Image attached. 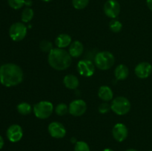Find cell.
<instances>
[{"label":"cell","mask_w":152,"mask_h":151,"mask_svg":"<svg viewBox=\"0 0 152 151\" xmlns=\"http://www.w3.org/2000/svg\"><path fill=\"white\" fill-rule=\"evenodd\" d=\"M23 71L14 63H6L0 66V83L7 87H14L23 80Z\"/></svg>","instance_id":"1"},{"label":"cell","mask_w":152,"mask_h":151,"mask_svg":"<svg viewBox=\"0 0 152 151\" xmlns=\"http://www.w3.org/2000/svg\"><path fill=\"white\" fill-rule=\"evenodd\" d=\"M48 61L52 68L56 70H65L71 65L72 59L66 50L62 48H53L48 53Z\"/></svg>","instance_id":"2"},{"label":"cell","mask_w":152,"mask_h":151,"mask_svg":"<svg viewBox=\"0 0 152 151\" xmlns=\"http://www.w3.org/2000/svg\"><path fill=\"white\" fill-rule=\"evenodd\" d=\"M115 59L111 52L101 51L96 54L94 57V64L99 69L107 70L112 68Z\"/></svg>","instance_id":"3"},{"label":"cell","mask_w":152,"mask_h":151,"mask_svg":"<svg viewBox=\"0 0 152 151\" xmlns=\"http://www.w3.org/2000/svg\"><path fill=\"white\" fill-rule=\"evenodd\" d=\"M111 108L113 112L119 115L127 114L131 110V103L129 99L123 96H118L112 101Z\"/></svg>","instance_id":"4"},{"label":"cell","mask_w":152,"mask_h":151,"mask_svg":"<svg viewBox=\"0 0 152 151\" xmlns=\"http://www.w3.org/2000/svg\"><path fill=\"white\" fill-rule=\"evenodd\" d=\"M53 104L48 101H42L36 104L34 107V113L39 119H46L53 113Z\"/></svg>","instance_id":"5"},{"label":"cell","mask_w":152,"mask_h":151,"mask_svg":"<svg viewBox=\"0 0 152 151\" xmlns=\"http://www.w3.org/2000/svg\"><path fill=\"white\" fill-rule=\"evenodd\" d=\"M27 27L23 22H15L9 28V36L14 41H20L27 35Z\"/></svg>","instance_id":"6"},{"label":"cell","mask_w":152,"mask_h":151,"mask_svg":"<svg viewBox=\"0 0 152 151\" xmlns=\"http://www.w3.org/2000/svg\"><path fill=\"white\" fill-rule=\"evenodd\" d=\"M105 14L111 19H116L120 13V4L117 0H108L103 6Z\"/></svg>","instance_id":"7"},{"label":"cell","mask_w":152,"mask_h":151,"mask_svg":"<svg viewBox=\"0 0 152 151\" xmlns=\"http://www.w3.org/2000/svg\"><path fill=\"white\" fill-rule=\"evenodd\" d=\"M87 110V105L83 99H77L70 103L68 112L74 116L78 117L83 115Z\"/></svg>","instance_id":"8"},{"label":"cell","mask_w":152,"mask_h":151,"mask_svg":"<svg viewBox=\"0 0 152 151\" xmlns=\"http://www.w3.org/2000/svg\"><path fill=\"white\" fill-rule=\"evenodd\" d=\"M77 70L81 76L91 77L95 72V67L93 62L88 59L80 60L77 64Z\"/></svg>","instance_id":"9"},{"label":"cell","mask_w":152,"mask_h":151,"mask_svg":"<svg viewBox=\"0 0 152 151\" xmlns=\"http://www.w3.org/2000/svg\"><path fill=\"white\" fill-rule=\"evenodd\" d=\"M49 134L54 139H62L66 135V129L65 126L58 121H53L48 127Z\"/></svg>","instance_id":"10"},{"label":"cell","mask_w":152,"mask_h":151,"mask_svg":"<svg viewBox=\"0 0 152 151\" xmlns=\"http://www.w3.org/2000/svg\"><path fill=\"white\" fill-rule=\"evenodd\" d=\"M6 136L10 142L16 143L19 142L23 137V130L22 127L19 124H12L7 128L6 131Z\"/></svg>","instance_id":"11"},{"label":"cell","mask_w":152,"mask_h":151,"mask_svg":"<svg viewBox=\"0 0 152 151\" xmlns=\"http://www.w3.org/2000/svg\"><path fill=\"white\" fill-rule=\"evenodd\" d=\"M129 134L127 127L123 123H117L112 129V136L117 142H122L126 139Z\"/></svg>","instance_id":"12"},{"label":"cell","mask_w":152,"mask_h":151,"mask_svg":"<svg viewBox=\"0 0 152 151\" xmlns=\"http://www.w3.org/2000/svg\"><path fill=\"white\" fill-rule=\"evenodd\" d=\"M135 74L140 78H146L152 73V66L150 63L146 62H140L136 66L134 69Z\"/></svg>","instance_id":"13"},{"label":"cell","mask_w":152,"mask_h":151,"mask_svg":"<svg viewBox=\"0 0 152 151\" xmlns=\"http://www.w3.org/2000/svg\"><path fill=\"white\" fill-rule=\"evenodd\" d=\"M84 47L81 41H74L70 44L68 53L73 58H78L83 54Z\"/></svg>","instance_id":"14"},{"label":"cell","mask_w":152,"mask_h":151,"mask_svg":"<svg viewBox=\"0 0 152 151\" xmlns=\"http://www.w3.org/2000/svg\"><path fill=\"white\" fill-rule=\"evenodd\" d=\"M71 41H72V39H71V36L66 33H61L55 39V44L58 48L63 49L70 46V44L72 43Z\"/></svg>","instance_id":"15"},{"label":"cell","mask_w":152,"mask_h":151,"mask_svg":"<svg viewBox=\"0 0 152 151\" xmlns=\"http://www.w3.org/2000/svg\"><path fill=\"white\" fill-rule=\"evenodd\" d=\"M98 96L99 97V99L106 102H109V101H111L113 99L114 94H113V91L111 89V87L106 85H103L101 86L99 88Z\"/></svg>","instance_id":"16"},{"label":"cell","mask_w":152,"mask_h":151,"mask_svg":"<svg viewBox=\"0 0 152 151\" xmlns=\"http://www.w3.org/2000/svg\"><path fill=\"white\" fill-rule=\"evenodd\" d=\"M63 83L65 87L70 90H74L79 86V79L74 74H68L63 78Z\"/></svg>","instance_id":"17"},{"label":"cell","mask_w":152,"mask_h":151,"mask_svg":"<svg viewBox=\"0 0 152 151\" xmlns=\"http://www.w3.org/2000/svg\"><path fill=\"white\" fill-rule=\"evenodd\" d=\"M129 70L125 65H119L114 70V76L117 80H124L129 76Z\"/></svg>","instance_id":"18"},{"label":"cell","mask_w":152,"mask_h":151,"mask_svg":"<svg viewBox=\"0 0 152 151\" xmlns=\"http://www.w3.org/2000/svg\"><path fill=\"white\" fill-rule=\"evenodd\" d=\"M34 12L32 8L31 7H25L22 12V15H21V19L23 23H28V22H31L32 19L34 18Z\"/></svg>","instance_id":"19"},{"label":"cell","mask_w":152,"mask_h":151,"mask_svg":"<svg viewBox=\"0 0 152 151\" xmlns=\"http://www.w3.org/2000/svg\"><path fill=\"white\" fill-rule=\"evenodd\" d=\"M16 109L19 113H20L21 115H28L31 113L32 111V107H31V105L27 102H22V103H19V105L16 107Z\"/></svg>","instance_id":"20"},{"label":"cell","mask_w":152,"mask_h":151,"mask_svg":"<svg viewBox=\"0 0 152 151\" xmlns=\"http://www.w3.org/2000/svg\"><path fill=\"white\" fill-rule=\"evenodd\" d=\"M39 48L44 53H50L52 50H53V44H52L51 41H48V40H42L41 42L39 43Z\"/></svg>","instance_id":"21"},{"label":"cell","mask_w":152,"mask_h":151,"mask_svg":"<svg viewBox=\"0 0 152 151\" xmlns=\"http://www.w3.org/2000/svg\"><path fill=\"white\" fill-rule=\"evenodd\" d=\"M109 28L112 32L119 33L123 28V25L119 20L113 19L109 23Z\"/></svg>","instance_id":"22"},{"label":"cell","mask_w":152,"mask_h":151,"mask_svg":"<svg viewBox=\"0 0 152 151\" xmlns=\"http://www.w3.org/2000/svg\"><path fill=\"white\" fill-rule=\"evenodd\" d=\"M90 0H72V5L77 10H83L88 5Z\"/></svg>","instance_id":"23"},{"label":"cell","mask_w":152,"mask_h":151,"mask_svg":"<svg viewBox=\"0 0 152 151\" xmlns=\"http://www.w3.org/2000/svg\"><path fill=\"white\" fill-rule=\"evenodd\" d=\"M25 0H7L8 5L14 10H19L25 5Z\"/></svg>","instance_id":"24"},{"label":"cell","mask_w":152,"mask_h":151,"mask_svg":"<svg viewBox=\"0 0 152 151\" xmlns=\"http://www.w3.org/2000/svg\"><path fill=\"white\" fill-rule=\"evenodd\" d=\"M74 151H90V147L83 141H79L75 144Z\"/></svg>","instance_id":"25"},{"label":"cell","mask_w":152,"mask_h":151,"mask_svg":"<svg viewBox=\"0 0 152 151\" xmlns=\"http://www.w3.org/2000/svg\"><path fill=\"white\" fill-rule=\"evenodd\" d=\"M55 112H56V113L58 115L62 116V115H65L68 112V107L65 104L60 103L59 105H57V106L56 107V108H55Z\"/></svg>","instance_id":"26"},{"label":"cell","mask_w":152,"mask_h":151,"mask_svg":"<svg viewBox=\"0 0 152 151\" xmlns=\"http://www.w3.org/2000/svg\"><path fill=\"white\" fill-rule=\"evenodd\" d=\"M111 109V105H110L109 104L106 103V102L101 104V105H99V108H98V110H99V112L100 113H102V114L108 113Z\"/></svg>","instance_id":"27"},{"label":"cell","mask_w":152,"mask_h":151,"mask_svg":"<svg viewBox=\"0 0 152 151\" xmlns=\"http://www.w3.org/2000/svg\"><path fill=\"white\" fill-rule=\"evenodd\" d=\"M33 4L32 0H25V5L27 6V7H31Z\"/></svg>","instance_id":"28"},{"label":"cell","mask_w":152,"mask_h":151,"mask_svg":"<svg viewBox=\"0 0 152 151\" xmlns=\"http://www.w3.org/2000/svg\"><path fill=\"white\" fill-rule=\"evenodd\" d=\"M146 4L149 10L152 12V0H146Z\"/></svg>","instance_id":"29"},{"label":"cell","mask_w":152,"mask_h":151,"mask_svg":"<svg viewBox=\"0 0 152 151\" xmlns=\"http://www.w3.org/2000/svg\"><path fill=\"white\" fill-rule=\"evenodd\" d=\"M4 139H3L2 136L0 135V150L2 149V147H4Z\"/></svg>","instance_id":"30"},{"label":"cell","mask_w":152,"mask_h":151,"mask_svg":"<svg viewBox=\"0 0 152 151\" xmlns=\"http://www.w3.org/2000/svg\"><path fill=\"white\" fill-rule=\"evenodd\" d=\"M71 142H73V143H77V140H76L75 139H74V138H72V139H71Z\"/></svg>","instance_id":"31"},{"label":"cell","mask_w":152,"mask_h":151,"mask_svg":"<svg viewBox=\"0 0 152 151\" xmlns=\"http://www.w3.org/2000/svg\"><path fill=\"white\" fill-rule=\"evenodd\" d=\"M103 151H114L112 149H110V148H106V149L103 150Z\"/></svg>","instance_id":"32"},{"label":"cell","mask_w":152,"mask_h":151,"mask_svg":"<svg viewBox=\"0 0 152 151\" xmlns=\"http://www.w3.org/2000/svg\"><path fill=\"white\" fill-rule=\"evenodd\" d=\"M126 151H138V150H135V149H128V150H126Z\"/></svg>","instance_id":"33"},{"label":"cell","mask_w":152,"mask_h":151,"mask_svg":"<svg viewBox=\"0 0 152 151\" xmlns=\"http://www.w3.org/2000/svg\"><path fill=\"white\" fill-rule=\"evenodd\" d=\"M42 1H45V2H49V1H50L51 0H42Z\"/></svg>","instance_id":"34"},{"label":"cell","mask_w":152,"mask_h":151,"mask_svg":"<svg viewBox=\"0 0 152 151\" xmlns=\"http://www.w3.org/2000/svg\"><path fill=\"white\" fill-rule=\"evenodd\" d=\"M150 151H152V150H150Z\"/></svg>","instance_id":"35"}]
</instances>
